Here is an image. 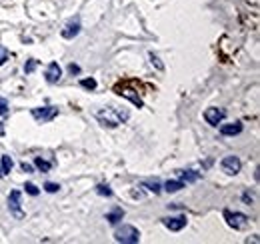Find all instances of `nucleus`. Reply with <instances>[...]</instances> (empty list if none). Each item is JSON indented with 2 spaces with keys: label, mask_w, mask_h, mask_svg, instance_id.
Segmentation results:
<instances>
[{
  "label": "nucleus",
  "mask_w": 260,
  "mask_h": 244,
  "mask_svg": "<svg viewBox=\"0 0 260 244\" xmlns=\"http://www.w3.org/2000/svg\"><path fill=\"white\" fill-rule=\"evenodd\" d=\"M4 134V126H2V122H0V136Z\"/></svg>",
  "instance_id": "30"
},
{
  "label": "nucleus",
  "mask_w": 260,
  "mask_h": 244,
  "mask_svg": "<svg viewBox=\"0 0 260 244\" xmlns=\"http://www.w3.org/2000/svg\"><path fill=\"white\" fill-rule=\"evenodd\" d=\"M46 192H50V194H54V192H58L60 190V184H56V182H46V184L42 186Z\"/></svg>",
  "instance_id": "25"
},
{
  "label": "nucleus",
  "mask_w": 260,
  "mask_h": 244,
  "mask_svg": "<svg viewBox=\"0 0 260 244\" xmlns=\"http://www.w3.org/2000/svg\"><path fill=\"white\" fill-rule=\"evenodd\" d=\"M178 178L182 182H196V180H200V172H196V170H178Z\"/></svg>",
  "instance_id": "14"
},
{
  "label": "nucleus",
  "mask_w": 260,
  "mask_h": 244,
  "mask_svg": "<svg viewBox=\"0 0 260 244\" xmlns=\"http://www.w3.org/2000/svg\"><path fill=\"white\" fill-rule=\"evenodd\" d=\"M122 218H124V210H122L120 206H112V208L106 212V220H108L110 224H118Z\"/></svg>",
  "instance_id": "13"
},
{
  "label": "nucleus",
  "mask_w": 260,
  "mask_h": 244,
  "mask_svg": "<svg viewBox=\"0 0 260 244\" xmlns=\"http://www.w3.org/2000/svg\"><path fill=\"white\" fill-rule=\"evenodd\" d=\"M80 86H82L84 90H96L98 82H96L94 78H84V80H80Z\"/></svg>",
  "instance_id": "20"
},
{
  "label": "nucleus",
  "mask_w": 260,
  "mask_h": 244,
  "mask_svg": "<svg viewBox=\"0 0 260 244\" xmlns=\"http://www.w3.org/2000/svg\"><path fill=\"white\" fill-rule=\"evenodd\" d=\"M114 90H116V94H118V96H122V98H126V100H130L136 108H142V106H144L142 98L138 96V92H136L134 88H128V86H124V84H118Z\"/></svg>",
  "instance_id": "6"
},
{
  "label": "nucleus",
  "mask_w": 260,
  "mask_h": 244,
  "mask_svg": "<svg viewBox=\"0 0 260 244\" xmlns=\"http://www.w3.org/2000/svg\"><path fill=\"white\" fill-rule=\"evenodd\" d=\"M68 72H70V74H80V66L74 64V62H70V64H68Z\"/></svg>",
  "instance_id": "28"
},
{
  "label": "nucleus",
  "mask_w": 260,
  "mask_h": 244,
  "mask_svg": "<svg viewBox=\"0 0 260 244\" xmlns=\"http://www.w3.org/2000/svg\"><path fill=\"white\" fill-rule=\"evenodd\" d=\"M242 124L240 122H232V124H222L220 122V134L222 136H236V134H240L242 132Z\"/></svg>",
  "instance_id": "12"
},
{
  "label": "nucleus",
  "mask_w": 260,
  "mask_h": 244,
  "mask_svg": "<svg viewBox=\"0 0 260 244\" xmlns=\"http://www.w3.org/2000/svg\"><path fill=\"white\" fill-rule=\"evenodd\" d=\"M44 78H46L48 84H58L60 78H62V68H60V64H58V62H50V64L46 66Z\"/></svg>",
  "instance_id": "10"
},
{
  "label": "nucleus",
  "mask_w": 260,
  "mask_h": 244,
  "mask_svg": "<svg viewBox=\"0 0 260 244\" xmlns=\"http://www.w3.org/2000/svg\"><path fill=\"white\" fill-rule=\"evenodd\" d=\"M36 68H38V60H36V58L26 60V64H24V72H26V74H32Z\"/></svg>",
  "instance_id": "19"
},
{
  "label": "nucleus",
  "mask_w": 260,
  "mask_h": 244,
  "mask_svg": "<svg viewBox=\"0 0 260 244\" xmlns=\"http://www.w3.org/2000/svg\"><path fill=\"white\" fill-rule=\"evenodd\" d=\"M20 168H22V172H28V174L34 172V166L30 162H20Z\"/></svg>",
  "instance_id": "27"
},
{
  "label": "nucleus",
  "mask_w": 260,
  "mask_h": 244,
  "mask_svg": "<svg viewBox=\"0 0 260 244\" xmlns=\"http://www.w3.org/2000/svg\"><path fill=\"white\" fill-rule=\"evenodd\" d=\"M186 216H170V218H162V224L170 230V232H178L186 226Z\"/></svg>",
  "instance_id": "11"
},
{
  "label": "nucleus",
  "mask_w": 260,
  "mask_h": 244,
  "mask_svg": "<svg viewBox=\"0 0 260 244\" xmlns=\"http://www.w3.org/2000/svg\"><path fill=\"white\" fill-rule=\"evenodd\" d=\"M8 58H10V52H8V48H6L4 44H0V66H2Z\"/></svg>",
  "instance_id": "23"
},
{
  "label": "nucleus",
  "mask_w": 260,
  "mask_h": 244,
  "mask_svg": "<svg viewBox=\"0 0 260 244\" xmlns=\"http://www.w3.org/2000/svg\"><path fill=\"white\" fill-rule=\"evenodd\" d=\"M30 114L36 122H50V120H54L56 116H58V106H50V104L48 106H38V108H32Z\"/></svg>",
  "instance_id": "4"
},
{
  "label": "nucleus",
  "mask_w": 260,
  "mask_h": 244,
  "mask_svg": "<svg viewBox=\"0 0 260 244\" xmlns=\"http://www.w3.org/2000/svg\"><path fill=\"white\" fill-rule=\"evenodd\" d=\"M220 168H222V172H226L228 176H234V174L240 172L242 162H240L238 156H224L222 162H220Z\"/></svg>",
  "instance_id": "7"
},
{
  "label": "nucleus",
  "mask_w": 260,
  "mask_h": 244,
  "mask_svg": "<svg viewBox=\"0 0 260 244\" xmlns=\"http://www.w3.org/2000/svg\"><path fill=\"white\" fill-rule=\"evenodd\" d=\"M144 186H146L148 190H152L154 194H160V192H162V186H160V182H156V180H154V182H144Z\"/></svg>",
  "instance_id": "22"
},
{
  "label": "nucleus",
  "mask_w": 260,
  "mask_h": 244,
  "mask_svg": "<svg viewBox=\"0 0 260 244\" xmlns=\"http://www.w3.org/2000/svg\"><path fill=\"white\" fill-rule=\"evenodd\" d=\"M22 194H20V190H12L10 192V196H8V210H10V214L14 216V218H24V210H22Z\"/></svg>",
  "instance_id": "5"
},
{
  "label": "nucleus",
  "mask_w": 260,
  "mask_h": 244,
  "mask_svg": "<svg viewBox=\"0 0 260 244\" xmlns=\"http://www.w3.org/2000/svg\"><path fill=\"white\" fill-rule=\"evenodd\" d=\"M34 166H36L40 172H50L52 162H50V160H44V158H40V156H36V158H34Z\"/></svg>",
  "instance_id": "17"
},
{
  "label": "nucleus",
  "mask_w": 260,
  "mask_h": 244,
  "mask_svg": "<svg viewBox=\"0 0 260 244\" xmlns=\"http://www.w3.org/2000/svg\"><path fill=\"white\" fill-rule=\"evenodd\" d=\"M12 166H14V160L8 154H4L2 160H0V170H2V174H10L12 172Z\"/></svg>",
  "instance_id": "16"
},
{
  "label": "nucleus",
  "mask_w": 260,
  "mask_h": 244,
  "mask_svg": "<svg viewBox=\"0 0 260 244\" xmlns=\"http://www.w3.org/2000/svg\"><path fill=\"white\" fill-rule=\"evenodd\" d=\"M80 30H82V24H80V18L76 16V18H70L66 24H64V28H62V38H66V40H72V38H76L78 34H80Z\"/></svg>",
  "instance_id": "8"
},
{
  "label": "nucleus",
  "mask_w": 260,
  "mask_h": 244,
  "mask_svg": "<svg viewBox=\"0 0 260 244\" xmlns=\"http://www.w3.org/2000/svg\"><path fill=\"white\" fill-rule=\"evenodd\" d=\"M2 176H4V174H2V170H0V178H2Z\"/></svg>",
  "instance_id": "31"
},
{
  "label": "nucleus",
  "mask_w": 260,
  "mask_h": 244,
  "mask_svg": "<svg viewBox=\"0 0 260 244\" xmlns=\"http://www.w3.org/2000/svg\"><path fill=\"white\" fill-rule=\"evenodd\" d=\"M150 60H152V64H156V68H158V70H162V68H164V66H162V62H160V58H158L154 52H150Z\"/></svg>",
  "instance_id": "26"
},
{
  "label": "nucleus",
  "mask_w": 260,
  "mask_h": 244,
  "mask_svg": "<svg viewBox=\"0 0 260 244\" xmlns=\"http://www.w3.org/2000/svg\"><path fill=\"white\" fill-rule=\"evenodd\" d=\"M184 188V182L182 180H168L166 184H164V190L168 192V194H174V192H178V190H182Z\"/></svg>",
  "instance_id": "15"
},
{
  "label": "nucleus",
  "mask_w": 260,
  "mask_h": 244,
  "mask_svg": "<svg viewBox=\"0 0 260 244\" xmlns=\"http://www.w3.org/2000/svg\"><path fill=\"white\" fill-rule=\"evenodd\" d=\"M224 214V220L230 228H234V230H244L248 226V216L242 214V212H232V210H224L222 212Z\"/></svg>",
  "instance_id": "3"
},
{
  "label": "nucleus",
  "mask_w": 260,
  "mask_h": 244,
  "mask_svg": "<svg viewBox=\"0 0 260 244\" xmlns=\"http://www.w3.org/2000/svg\"><path fill=\"white\" fill-rule=\"evenodd\" d=\"M10 114V106H8V100L4 96H0V116L6 118Z\"/></svg>",
  "instance_id": "21"
},
{
  "label": "nucleus",
  "mask_w": 260,
  "mask_h": 244,
  "mask_svg": "<svg viewBox=\"0 0 260 244\" xmlns=\"http://www.w3.org/2000/svg\"><path fill=\"white\" fill-rule=\"evenodd\" d=\"M114 240L122 242V244H136V242H140V232L132 224H122L114 230Z\"/></svg>",
  "instance_id": "2"
},
{
  "label": "nucleus",
  "mask_w": 260,
  "mask_h": 244,
  "mask_svg": "<svg viewBox=\"0 0 260 244\" xmlns=\"http://www.w3.org/2000/svg\"><path fill=\"white\" fill-rule=\"evenodd\" d=\"M94 190H96V194H98V196H106V198H110V196H112V188H110L108 184H96V188H94Z\"/></svg>",
  "instance_id": "18"
},
{
  "label": "nucleus",
  "mask_w": 260,
  "mask_h": 244,
  "mask_svg": "<svg viewBox=\"0 0 260 244\" xmlns=\"http://www.w3.org/2000/svg\"><path fill=\"white\" fill-rule=\"evenodd\" d=\"M96 118L102 126L116 128L118 124H122V122H126L130 118V114L124 108H100V110H96Z\"/></svg>",
  "instance_id": "1"
},
{
  "label": "nucleus",
  "mask_w": 260,
  "mask_h": 244,
  "mask_svg": "<svg viewBox=\"0 0 260 244\" xmlns=\"http://www.w3.org/2000/svg\"><path fill=\"white\" fill-rule=\"evenodd\" d=\"M24 190L30 194V196H38V194H40V190L36 188V184H32V182H26V184H24Z\"/></svg>",
  "instance_id": "24"
},
{
  "label": "nucleus",
  "mask_w": 260,
  "mask_h": 244,
  "mask_svg": "<svg viewBox=\"0 0 260 244\" xmlns=\"http://www.w3.org/2000/svg\"><path fill=\"white\" fill-rule=\"evenodd\" d=\"M242 200H244L246 204H252V196H250L248 192H244V194H242Z\"/></svg>",
  "instance_id": "29"
},
{
  "label": "nucleus",
  "mask_w": 260,
  "mask_h": 244,
  "mask_svg": "<svg viewBox=\"0 0 260 244\" xmlns=\"http://www.w3.org/2000/svg\"><path fill=\"white\" fill-rule=\"evenodd\" d=\"M226 118V110L224 108H206L204 110V120L208 122V124L210 126H218L220 124V122Z\"/></svg>",
  "instance_id": "9"
}]
</instances>
